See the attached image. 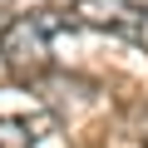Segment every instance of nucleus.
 I'll return each mask as SVG.
<instances>
[{
    "label": "nucleus",
    "mask_w": 148,
    "mask_h": 148,
    "mask_svg": "<svg viewBox=\"0 0 148 148\" xmlns=\"http://www.w3.org/2000/svg\"><path fill=\"white\" fill-rule=\"evenodd\" d=\"M69 35V15L59 10H30L0 30V59L15 79H45L54 69V45Z\"/></svg>",
    "instance_id": "obj_1"
},
{
    "label": "nucleus",
    "mask_w": 148,
    "mask_h": 148,
    "mask_svg": "<svg viewBox=\"0 0 148 148\" xmlns=\"http://www.w3.org/2000/svg\"><path fill=\"white\" fill-rule=\"evenodd\" d=\"M74 20L148 49V0H74Z\"/></svg>",
    "instance_id": "obj_2"
},
{
    "label": "nucleus",
    "mask_w": 148,
    "mask_h": 148,
    "mask_svg": "<svg viewBox=\"0 0 148 148\" xmlns=\"http://www.w3.org/2000/svg\"><path fill=\"white\" fill-rule=\"evenodd\" d=\"M49 128L54 123L45 109H5L0 114V148H35Z\"/></svg>",
    "instance_id": "obj_3"
},
{
    "label": "nucleus",
    "mask_w": 148,
    "mask_h": 148,
    "mask_svg": "<svg viewBox=\"0 0 148 148\" xmlns=\"http://www.w3.org/2000/svg\"><path fill=\"white\" fill-rule=\"evenodd\" d=\"M0 30H5V25H0Z\"/></svg>",
    "instance_id": "obj_4"
}]
</instances>
